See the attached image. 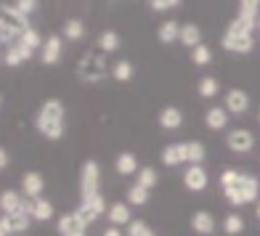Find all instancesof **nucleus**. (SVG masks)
I'll list each match as a JSON object with an SVG mask.
<instances>
[{
    "mask_svg": "<svg viewBox=\"0 0 260 236\" xmlns=\"http://www.w3.org/2000/svg\"><path fill=\"white\" fill-rule=\"evenodd\" d=\"M220 188L226 199L234 207L260 202V181L252 173H239V170H223L220 173Z\"/></svg>",
    "mask_w": 260,
    "mask_h": 236,
    "instance_id": "f257e3e1",
    "label": "nucleus"
},
{
    "mask_svg": "<svg viewBox=\"0 0 260 236\" xmlns=\"http://www.w3.org/2000/svg\"><path fill=\"white\" fill-rule=\"evenodd\" d=\"M35 127L40 130V136H45L48 141H58L67 130V109L58 98H48L40 112H38V120H35Z\"/></svg>",
    "mask_w": 260,
    "mask_h": 236,
    "instance_id": "f03ea898",
    "label": "nucleus"
},
{
    "mask_svg": "<svg viewBox=\"0 0 260 236\" xmlns=\"http://www.w3.org/2000/svg\"><path fill=\"white\" fill-rule=\"evenodd\" d=\"M27 29H29L27 14H21L14 3H3V8H0V43L3 45L16 43Z\"/></svg>",
    "mask_w": 260,
    "mask_h": 236,
    "instance_id": "7ed1b4c3",
    "label": "nucleus"
},
{
    "mask_svg": "<svg viewBox=\"0 0 260 236\" xmlns=\"http://www.w3.org/2000/svg\"><path fill=\"white\" fill-rule=\"evenodd\" d=\"M106 75V56L101 53H85L77 64V77L82 82H99Z\"/></svg>",
    "mask_w": 260,
    "mask_h": 236,
    "instance_id": "20e7f679",
    "label": "nucleus"
},
{
    "mask_svg": "<svg viewBox=\"0 0 260 236\" xmlns=\"http://www.w3.org/2000/svg\"><path fill=\"white\" fill-rule=\"evenodd\" d=\"M220 45H223L226 51H231V53H250L252 45H255V40H252V32L229 24L226 35H223V40H220Z\"/></svg>",
    "mask_w": 260,
    "mask_h": 236,
    "instance_id": "39448f33",
    "label": "nucleus"
},
{
    "mask_svg": "<svg viewBox=\"0 0 260 236\" xmlns=\"http://www.w3.org/2000/svg\"><path fill=\"white\" fill-rule=\"evenodd\" d=\"M106 210H109V207H106V202H104V194L99 191V194H93V196H82V202H80V207L75 212L80 215V220L85 223V226H90V223L99 220Z\"/></svg>",
    "mask_w": 260,
    "mask_h": 236,
    "instance_id": "423d86ee",
    "label": "nucleus"
},
{
    "mask_svg": "<svg viewBox=\"0 0 260 236\" xmlns=\"http://www.w3.org/2000/svg\"><path fill=\"white\" fill-rule=\"evenodd\" d=\"M99 181H101V167L99 162H82V170H80V196H93L99 194Z\"/></svg>",
    "mask_w": 260,
    "mask_h": 236,
    "instance_id": "0eeeda50",
    "label": "nucleus"
},
{
    "mask_svg": "<svg viewBox=\"0 0 260 236\" xmlns=\"http://www.w3.org/2000/svg\"><path fill=\"white\" fill-rule=\"evenodd\" d=\"M226 146L234 151V154H247V151L255 149V136L250 130H244V127H236L226 136Z\"/></svg>",
    "mask_w": 260,
    "mask_h": 236,
    "instance_id": "6e6552de",
    "label": "nucleus"
},
{
    "mask_svg": "<svg viewBox=\"0 0 260 236\" xmlns=\"http://www.w3.org/2000/svg\"><path fill=\"white\" fill-rule=\"evenodd\" d=\"M207 183H210V178H207V170L202 167V164H188L186 173H183V186L188 188V191L199 194V191L207 188Z\"/></svg>",
    "mask_w": 260,
    "mask_h": 236,
    "instance_id": "1a4fd4ad",
    "label": "nucleus"
},
{
    "mask_svg": "<svg viewBox=\"0 0 260 236\" xmlns=\"http://www.w3.org/2000/svg\"><path fill=\"white\" fill-rule=\"evenodd\" d=\"M58 236H88V226L80 220L77 212H67L58 218Z\"/></svg>",
    "mask_w": 260,
    "mask_h": 236,
    "instance_id": "9d476101",
    "label": "nucleus"
},
{
    "mask_svg": "<svg viewBox=\"0 0 260 236\" xmlns=\"http://www.w3.org/2000/svg\"><path fill=\"white\" fill-rule=\"evenodd\" d=\"M61 51H64L61 38H58V35H48V38L43 40V48H40V61L53 66V64L61 61Z\"/></svg>",
    "mask_w": 260,
    "mask_h": 236,
    "instance_id": "9b49d317",
    "label": "nucleus"
},
{
    "mask_svg": "<svg viewBox=\"0 0 260 236\" xmlns=\"http://www.w3.org/2000/svg\"><path fill=\"white\" fill-rule=\"evenodd\" d=\"M32 48H27L21 40H16V43H11V45H6V53H3V64L6 66H19V64H24V61H29L32 58Z\"/></svg>",
    "mask_w": 260,
    "mask_h": 236,
    "instance_id": "f8f14e48",
    "label": "nucleus"
},
{
    "mask_svg": "<svg viewBox=\"0 0 260 236\" xmlns=\"http://www.w3.org/2000/svg\"><path fill=\"white\" fill-rule=\"evenodd\" d=\"M226 109L231 114H244L247 109H250V93L242 90V88H231L226 93Z\"/></svg>",
    "mask_w": 260,
    "mask_h": 236,
    "instance_id": "ddd939ff",
    "label": "nucleus"
},
{
    "mask_svg": "<svg viewBox=\"0 0 260 236\" xmlns=\"http://www.w3.org/2000/svg\"><path fill=\"white\" fill-rule=\"evenodd\" d=\"M43 188H45V181H43L40 173L29 170V173L21 175V194H24V196L38 199V196H43Z\"/></svg>",
    "mask_w": 260,
    "mask_h": 236,
    "instance_id": "4468645a",
    "label": "nucleus"
},
{
    "mask_svg": "<svg viewBox=\"0 0 260 236\" xmlns=\"http://www.w3.org/2000/svg\"><path fill=\"white\" fill-rule=\"evenodd\" d=\"M3 220L8 223V228H11V233H24L27 228H29V223H32V215L29 212H24V210H16V212H3Z\"/></svg>",
    "mask_w": 260,
    "mask_h": 236,
    "instance_id": "2eb2a0df",
    "label": "nucleus"
},
{
    "mask_svg": "<svg viewBox=\"0 0 260 236\" xmlns=\"http://www.w3.org/2000/svg\"><path fill=\"white\" fill-rule=\"evenodd\" d=\"M191 228L199 236H210V233H215V218H212L207 210H197L191 215Z\"/></svg>",
    "mask_w": 260,
    "mask_h": 236,
    "instance_id": "dca6fc26",
    "label": "nucleus"
},
{
    "mask_svg": "<svg viewBox=\"0 0 260 236\" xmlns=\"http://www.w3.org/2000/svg\"><path fill=\"white\" fill-rule=\"evenodd\" d=\"M205 125L210 130H223L229 125V109L226 106H210L205 114Z\"/></svg>",
    "mask_w": 260,
    "mask_h": 236,
    "instance_id": "f3484780",
    "label": "nucleus"
},
{
    "mask_svg": "<svg viewBox=\"0 0 260 236\" xmlns=\"http://www.w3.org/2000/svg\"><path fill=\"white\" fill-rule=\"evenodd\" d=\"M183 125V112L175 109V106H165L159 112V127L162 130H178Z\"/></svg>",
    "mask_w": 260,
    "mask_h": 236,
    "instance_id": "a211bd4d",
    "label": "nucleus"
},
{
    "mask_svg": "<svg viewBox=\"0 0 260 236\" xmlns=\"http://www.w3.org/2000/svg\"><path fill=\"white\" fill-rule=\"evenodd\" d=\"M106 218H109V223L112 226H127L130 220V205H125V202H114V205H109V210H106Z\"/></svg>",
    "mask_w": 260,
    "mask_h": 236,
    "instance_id": "6ab92c4d",
    "label": "nucleus"
},
{
    "mask_svg": "<svg viewBox=\"0 0 260 236\" xmlns=\"http://www.w3.org/2000/svg\"><path fill=\"white\" fill-rule=\"evenodd\" d=\"M157 38H159V43H165V45H170V43H175V40H181V24H175L173 19L162 21V24L157 27Z\"/></svg>",
    "mask_w": 260,
    "mask_h": 236,
    "instance_id": "aec40b11",
    "label": "nucleus"
},
{
    "mask_svg": "<svg viewBox=\"0 0 260 236\" xmlns=\"http://www.w3.org/2000/svg\"><path fill=\"white\" fill-rule=\"evenodd\" d=\"M32 220H51L53 218V202H48V199H43V196H38V199H32Z\"/></svg>",
    "mask_w": 260,
    "mask_h": 236,
    "instance_id": "412c9836",
    "label": "nucleus"
},
{
    "mask_svg": "<svg viewBox=\"0 0 260 236\" xmlns=\"http://www.w3.org/2000/svg\"><path fill=\"white\" fill-rule=\"evenodd\" d=\"M114 170L120 173V175H133V173H138L141 167H138L136 154H130V151H122V154L114 159Z\"/></svg>",
    "mask_w": 260,
    "mask_h": 236,
    "instance_id": "4be33fe9",
    "label": "nucleus"
},
{
    "mask_svg": "<svg viewBox=\"0 0 260 236\" xmlns=\"http://www.w3.org/2000/svg\"><path fill=\"white\" fill-rule=\"evenodd\" d=\"M162 162L175 167V164H183L186 162V151H183V144H170L162 149Z\"/></svg>",
    "mask_w": 260,
    "mask_h": 236,
    "instance_id": "5701e85b",
    "label": "nucleus"
},
{
    "mask_svg": "<svg viewBox=\"0 0 260 236\" xmlns=\"http://www.w3.org/2000/svg\"><path fill=\"white\" fill-rule=\"evenodd\" d=\"M149 191H151V188L141 186V183H133V186L127 188V205H133V207H146V205H149Z\"/></svg>",
    "mask_w": 260,
    "mask_h": 236,
    "instance_id": "b1692460",
    "label": "nucleus"
},
{
    "mask_svg": "<svg viewBox=\"0 0 260 236\" xmlns=\"http://www.w3.org/2000/svg\"><path fill=\"white\" fill-rule=\"evenodd\" d=\"M181 43L186 48H197V45H202V29L197 24H183L181 27Z\"/></svg>",
    "mask_w": 260,
    "mask_h": 236,
    "instance_id": "393cba45",
    "label": "nucleus"
},
{
    "mask_svg": "<svg viewBox=\"0 0 260 236\" xmlns=\"http://www.w3.org/2000/svg\"><path fill=\"white\" fill-rule=\"evenodd\" d=\"M96 45H99L104 53H114L117 48H120V35H117L114 29H104V32L99 35Z\"/></svg>",
    "mask_w": 260,
    "mask_h": 236,
    "instance_id": "a878e982",
    "label": "nucleus"
},
{
    "mask_svg": "<svg viewBox=\"0 0 260 236\" xmlns=\"http://www.w3.org/2000/svg\"><path fill=\"white\" fill-rule=\"evenodd\" d=\"M183 151H186V162H191V164H202L207 154L199 141H183Z\"/></svg>",
    "mask_w": 260,
    "mask_h": 236,
    "instance_id": "bb28decb",
    "label": "nucleus"
},
{
    "mask_svg": "<svg viewBox=\"0 0 260 236\" xmlns=\"http://www.w3.org/2000/svg\"><path fill=\"white\" fill-rule=\"evenodd\" d=\"M21 202H24V196H21L19 191H11V188H6L3 194H0V210L3 212H16L21 207Z\"/></svg>",
    "mask_w": 260,
    "mask_h": 236,
    "instance_id": "cd10ccee",
    "label": "nucleus"
},
{
    "mask_svg": "<svg viewBox=\"0 0 260 236\" xmlns=\"http://www.w3.org/2000/svg\"><path fill=\"white\" fill-rule=\"evenodd\" d=\"M133 75H136V69H133V64H130L127 58H120V61L112 66V77L117 82H130V80H133Z\"/></svg>",
    "mask_w": 260,
    "mask_h": 236,
    "instance_id": "c85d7f7f",
    "label": "nucleus"
},
{
    "mask_svg": "<svg viewBox=\"0 0 260 236\" xmlns=\"http://www.w3.org/2000/svg\"><path fill=\"white\" fill-rule=\"evenodd\" d=\"M223 231H226L229 236H239L244 231V218L236 215V212H231V215L223 218Z\"/></svg>",
    "mask_w": 260,
    "mask_h": 236,
    "instance_id": "c756f323",
    "label": "nucleus"
},
{
    "mask_svg": "<svg viewBox=\"0 0 260 236\" xmlns=\"http://www.w3.org/2000/svg\"><path fill=\"white\" fill-rule=\"evenodd\" d=\"M64 38L67 40H82V38H85V24H82V21L80 19H69L67 21V24H64Z\"/></svg>",
    "mask_w": 260,
    "mask_h": 236,
    "instance_id": "7c9ffc66",
    "label": "nucleus"
},
{
    "mask_svg": "<svg viewBox=\"0 0 260 236\" xmlns=\"http://www.w3.org/2000/svg\"><path fill=\"white\" fill-rule=\"evenodd\" d=\"M197 90H199V96H202V98H215L220 85H218L215 77H202V80H199V85H197Z\"/></svg>",
    "mask_w": 260,
    "mask_h": 236,
    "instance_id": "2f4dec72",
    "label": "nucleus"
},
{
    "mask_svg": "<svg viewBox=\"0 0 260 236\" xmlns=\"http://www.w3.org/2000/svg\"><path fill=\"white\" fill-rule=\"evenodd\" d=\"M125 233H127V236H157L154 228L146 226L144 220H130V223H127V228H125Z\"/></svg>",
    "mask_w": 260,
    "mask_h": 236,
    "instance_id": "473e14b6",
    "label": "nucleus"
},
{
    "mask_svg": "<svg viewBox=\"0 0 260 236\" xmlns=\"http://www.w3.org/2000/svg\"><path fill=\"white\" fill-rule=\"evenodd\" d=\"M191 61H194L197 66H207V64L212 61V51L207 48L205 43L197 45V48H191Z\"/></svg>",
    "mask_w": 260,
    "mask_h": 236,
    "instance_id": "72a5a7b5",
    "label": "nucleus"
},
{
    "mask_svg": "<svg viewBox=\"0 0 260 236\" xmlns=\"http://www.w3.org/2000/svg\"><path fill=\"white\" fill-rule=\"evenodd\" d=\"M257 14H260V0H239V16L257 21Z\"/></svg>",
    "mask_w": 260,
    "mask_h": 236,
    "instance_id": "f704fd0d",
    "label": "nucleus"
},
{
    "mask_svg": "<svg viewBox=\"0 0 260 236\" xmlns=\"http://www.w3.org/2000/svg\"><path fill=\"white\" fill-rule=\"evenodd\" d=\"M136 175H138L136 183L146 186V188H154V186H157V170H154V167H141Z\"/></svg>",
    "mask_w": 260,
    "mask_h": 236,
    "instance_id": "c9c22d12",
    "label": "nucleus"
},
{
    "mask_svg": "<svg viewBox=\"0 0 260 236\" xmlns=\"http://www.w3.org/2000/svg\"><path fill=\"white\" fill-rule=\"evenodd\" d=\"M19 40L24 43L27 48H32V51H35V48H43V43H40V32H38V29H32V27H29L24 35H21Z\"/></svg>",
    "mask_w": 260,
    "mask_h": 236,
    "instance_id": "e433bc0d",
    "label": "nucleus"
},
{
    "mask_svg": "<svg viewBox=\"0 0 260 236\" xmlns=\"http://www.w3.org/2000/svg\"><path fill=\"white\" fill-rule=\"evenodd\" d=\"M38 3H40V0H14V6L21 11V14H35V11H38Z\"/></svg>",
    "mask_w": 260,
    "mask_h": 236,
    "instance_id": "4c0bfd02",
    "label": "nucleus"
},
{
    "mask_svg": "<svg viewBox=\"0 0 260 236\" xmlns=\"http://www.w3.org/2000/svg\"><path fill=\"white\" fill-rule=\"evenodd\" d=\"M175 6H181V0H151V8L154 11H170Z\"/></svg>",
    "mask_w": 260,
    "mask_h": 236,
    "instance_id": "58836bf2",
    "label": "nucleus"
},
{
    "mask_svg": "<svg viewBox=\"0 0 260 236\" xmlns=\"http://www.w3.org/2000/svg\"><path fill=\"white\" fill-rule=\"evenodd\" d=\"M101 236H125V233L120 231V226H109V228H106Z\"/></svg>",
    "mask_w": 260,
    "mask_h": 236,
    "instance_id": "ea45409f",
    "label": "nucleus"
},
{
    "mask_svg": "<svg viewBox=\"0 0 260 236\" xmlns=\"http://www.w3.org/2000/svg\"><path fill=\"white\" fill-rule=\"evenodd\" d=\"M8 162H11V159H8V151L3 149V151H0V167L6 170V167H8Z\"/></svg>",
    "mask_w": 260,
    "mask_h": 236,
    "instance_id": "a19ab883",
    "label": "nucleus"
},
{
    "mask_svg": "<svg viewBox=\"0 0 260 236\" xmlns=\"http://www.w3.org/2000/svg\"><path fill=\"white\" fill-rule=\"evenodd\" d=\"M257 218H260V202H257Z\"/></svg>",
    "mask_w": 260,
    "mask_h": 236,
    "instance_id": "79ce46f5",
    "label": "nucleus"
},
{
    "mask_svg": "<svg viewBox=\"0 0 260 236\" xmlns=\"http://www.w3.org/2000/svg\"><path fill=\"white\" fill-rule=\"evenodd\" d=\"M257 122H260V112H257Z\"/></svg>",
    "mask_w": 260,
    "mask_h": 236,
    "instance_id": "37998d69",
    "label": "nucleus"
},
{
    "mask_svg": "<svg viewBox=\"0 0 260 236\" xmlns=\"http://www.w3.org/2000/svg\"><path fill=\"white\" fill-rule=\"evenodd\" d=\"M257 29H260V19H257Z\"/></svg>",
    "mask_w": 260,
    "mask_h": 236,
    "instance_id": "c03bdc74",
    "label": "nucleus"
},
{
    "mask_svg": "<svg viewBox=\"0 0 260 236\" xmlns=\"http://www.w3.org/2000/svg\"><path fill=\"white\" fill-rule=\"evenodd\" d=\"M16 236H24V233H16Z\"/></svg>",
    "mask_w": 260,
    "mask_h": 236,
    "instance_id": "a18cd8bd",
    "label": "nucleus"
}]
</instances>
